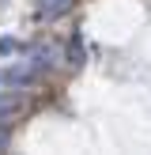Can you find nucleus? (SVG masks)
<instances>
[{
	"mask_svg": "<svg viewBox=\"0 0 151 155\" xmlns=\"http://www.w3.org/2000/svg\"><path fill=\"white\" fill-rule=\"evenodd\" d=\"M19 87H15L11 80H8V72H0V117H8V114H15V106H19Z\"/></svg>",
	"mask_w": 151,
	"mask_h": 155,
	"instance_id": "obj_1",
	"label": "nucleus"
},
{
	"mask_svg": "<svg viewBox=\"0 0 151 155\" xmlns=\"http://www.w3.org/2000/svg\"><path fill=\"white\" fill-rule=\"evenodd\" d=\"M27 61H30V64H34V72H45V68H53V64H57V61H60V53L53 49V45H34Z\"/></svg>",
	"mask_w": 151,
	"mask_h": 155,
	"instance_id": "obj_2",
	"label": "nucleus"
},
{
	"mask_svg": "<svg viewBox=\"0 0 151 155\" xmlns=\"http://www.w3.org/2000/svg\"><path fill=\"white\" fill-rule=\"evenodd\" d=\"M68 8H72V0H38V12L45 15V19H57V15H64Z\"/></svg>",
	"mask_w": 151,
	"mask_h": 155,
	"instance_id": "obj_3",
	"label": "nucleus"
},
{
	"mask_svg": "<svg viewBox=\"0 0 151 155\" xmlns=\"http://www.w3.org/2000/svg\"><path fill=\"white\" fill-rule=\"evenodd\" d=\"M8 53H15V38H0V57H8Z\"/></svg>",
	"mask_w": 151,
	"mask_h": 155,
	"instance_id": "obj_5",
	"label": "nucleus"
},
{
	"mask_svg": "<svg viewBox=\"0 0 151 155\" xmlns=\"http://www.w3.org/2000/svg\"><path fill=\"white\" fill-rule=\"evenodd\" d=\"M68 64H76V68L83 64V42H79V38H72V42H68Z\"/></svg>",
	"mask_w": 151,
	"mask_h": 155,
	"instance_id": "obj_4",
	"label": "nucleus"
},
{
	"mask_svg": "<svg viewBox=\"0 0 151 155\" xmlns=\"http://www.w3.org/2000/svg\"><path fill=\"white\" fill-rule=\"evenodd\" d=\"M8 140H11V136H8V129H4V125H0V151H4V148H8Z\"/></svg>",
	"mask_w": 151,
	"mask_h": 155,
	"instance_id": "obj_6",
	"label": "nucleus"
}]
</instances>
